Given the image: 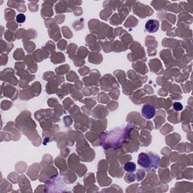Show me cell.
Masks as SVG:
<instances>
[{
    "instance_id": "obj_1",
    "label": "cell",
    "mask_w": 193,
    "mask_h": 193,
    "mask_svg": "<svg viewBox=\"0 0 193 193\" xmlns=\"http://www.w3.org/2000/svg\"><path fill=\"white\" fill-rule=\"evenodd\" d=\"M137 163L146 171H152V170H155L159 168L160 158L159 155H155L153 152H148V153L142 152L138 156Z\"/></svg>"
},
{
    "instance_id": "obj_2",
    "label": "cell",
    "mask_w": 193,
    "mask_h": 193,
    "mask_svg": "<svg viewBox=\"0 0 193 193\" xmlns=\"http://www.w3.org/2000/svg\"><path fill=\"white\" fill-rule=\"evenodd\" d=\"M142 115L146 119H152L155 115V107L150 104H145L142 108Z\"/></svg>"
},
{
    "instance_id": "obj_3",
    "label": "cell",
    "mask_w": 193,
    "mask_h": 193,
    "mask_svg": "<svg viewBox=\"0 0 193 193\" xmlns=\"http://www.w3.org/2000/svg\"><path fill=\"white\" fill-rule=\"evenodd\" d=\"M159 28V22L157 20H149L146 23V29L149 33H155Z\"/></svg>"
},
{
    "instance_id": "obj_4",
    "label": "cell",
    "mask_w": 193,
    "mask_h": 193,
    "mask_svg": "<svg viewBox=\"0 0 193 193\" xmlns=\"http://www.w3.org/2000/svg\"><path fill=\"white\" fill-rule=\"evenodd\" d=\"M124 169L127 172H134L136 170V165L133 162L126 163L124 166Z\"/></svg>"
},
{
    "instance_id": "obj_5",
    "label": "cell",
    "mask_w": 193,
    "mask_h": 193,
    "mask_svg": "<svg viewBox=\"0 0 193 193\" xmlns=\"http://www.w3.org/2000/svg\"><path fill=\"white\" fill-rule=\"evenodd\" d=\"M25 20H26V18H25L24 14H19L17 16V18H16V21H17L18 23H23V22L25 21Z\"/></svg>"
},
{
    "instance_id": "obj_6",
    "label": "cell",
    "mask_w": 193,
    "mask_h": 193,
    "mask_svg": "<svg viewBox=\"0 0 193 193\" xmlns=\"http://www.w3.org/2000/svg\"><path fill=\"white\" fill-rule=\"evenodd\" d=\"M183 105L180 104V103L179 102H176V103H174V109L176 110V111H181L182 109H183Z\"/></svg>"
}]
</instances>
